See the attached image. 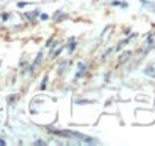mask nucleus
<instances>
[{
  "label": "nucleus",
  "instance_id": "nucleus-1",
  "mask_svg": "<svg viewBox=\"0 0 155 146\" xmlns=\"http://www.w3.org/2000/svg\"><path fill=\"white\" fill-rule=\"evenodd\" d=\"M130 56H131V54H130V51H127V53H124V54L120 56V59H119V62H120V63H122V62H125V60H127V59H128Z\"/></svg>",
  "mask_w": 155,
  "mask_h": 146
},
{
  "label": "nucleus",
  "instance_id": "nucleus-2",
  "mask_svg": "<svg viewBox=\"0 0 155 146\" xmlns=\"http://www.w3.org/2000/svg\"><path fill=\"white\" fill-rule=\"evenodd\" d=\"M38 14H39L38 11H35V12H32V14H27V18H29V20H33V18H35Z\"/></svg>",
  "mask_w": 155,
  "mask_h": 146
},
{
  "label": "nucleus",
  "instance_id": "nucleus-3",
  "mask_svg": "<svg viewBox=\"0 0 155 146\" xmlns=\"http://www.w3.org/2000/svg\"><path fill=\"white\" fill-rule=\"evenodd\" d=\"M146 74H149V75L152 74V75H155V72H154V66H152V68H151V66H148V69H146Z\"/></svg>",
  "mask_w": 155,
  "mask_h": 146
},
{
  "label": "nucleus",
  "instance_id": "nucleus-4",
  "mask_svg": "<svg viewBox=\"0 0 155 146\" xmlns=\"http://www.w3.org/2000/svg\"><path fill=\"white\" fill-rule=\"evenodd\" d=\"M74 50H75V42H71V45H69V48H68V51H69V53H72Z\"/></svg>",
  "mask_w": 155,
  "mask_h": 146
},
{
  "label": "nucleus",
  "instance_id": "nucleus-5",
  "mask_svg": "<svg viewBox=\"0 0 155 146\" xmlns=\"http://www.w3.org/2000/svg\"><path fill=\"white\" fill-rule=\"evenodd\" d=\"M47 18H48L47 14H41V20H47Z\"/></svg>",
  "mask_w": 155,
  "mask_h": 146
},
{
  "label": "nucleus",
  "instance_id": "nucleus-6",
  "mask_svg": "<svg viewBox=\"0 0 155 146\" xmlns=\"http://www.w3.org/2000/svg\"><path fill=\"white\" fill-rule=\"evenodd\" d=\"M5 145H6V143H5L3 140H0V146H5Z\"/></svg>",
  "mask_w": 155,
  "mask_h": 146
}]
</instances>
